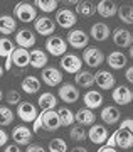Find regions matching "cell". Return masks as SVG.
Returning <instances> with one entry per match:
<instances>
[{"label":"cell","instance_id":"42","mask_svg":"<svg viewBox=\"0 0 133 152\" xmlns=\"http://www.w3.org/2000/svg\"><path fill=\"white\" fill-rule=\"evenodd\" d=\"M9 142V134L4 129H0V147H5Z\"/></svg>","mask_w":133,"mask_h":152},{"label":"cell","instance_id":"31","mask_svg":"<svg viewBox=\"0 0 133 152\" xmlns=\"http://www.w3.org/2000/svg\"><path fill=\"white\" fill-rule=\"evenodd\" d=\"M76 15H81V17H91L96 14V5L91 4L88 0H81L76 4Z\"/></svg>","mask_w":133,"mask_h":152},{"label":"cell","instance_id":"15","mask_svg":"<svg viewBox=\"0 0 133 152\" xmlns=\"http://www.w3.org/2000/svg\"><path fill=\"white\" fill-rule=\"evenodd\" d=\"M111 98L116 105H130L133 100V91L130 90V86L126 85H120V86L113 88Z\"/></svg>","mask_w":133,"mask_h":152},{"label":"cell","instance_id":"38","mask_svg":"<svg viewBox=\"0 0 133 152\" xmlns=\"http://www.w3.org/2000/svg\"><path fill=\"white\" fill-rule=\"evenodd\" d=\"M14 49H15V46H14V42H12L10 39L0 37V56L2 58H9L14 53Z\"/></svg>","mask_w":133,"mask_h":152},{"label":"cell","instance_id":"50","mask_svg":"<svg viewBox=\"0 0 133 152\" xmlns=\"http://www.w3.org/2000/svg\"><path fill=\"white\" fill-rule=\"evenodd\" d=\"M2 98H4V91H2V88H0V102H2Z\"/></svg>","mask_w":133,"mask_h":152},{"label":"cell","instance_id":"12","mask_svg":"<svg viewBox=\"0 0 133 152\" xmlns=\"http://www.w3.org/2000/svg\"><path fill=\"white\" fill-rule=\"evenodd\" d=\"M32 137H34V134H32L31 129H27L25 125H17V127H14L12 129V140H14V144L15 145H29L32 140Z\"/></svg>","mask_w":133,"mask_h":152},{"label":"cell","instance_id":"14","mask_svg":"<svg viewBox=\"0 0 133 152\" xmlns=\"http://www.w3.org/2000/svg\"><path fill=\"white\" fill-rule=\"evenodd\" d=\"M111 37H113V42L116 48H132L133 44V34L128 31V29H123V27H116L115 31L111 32Z\"/></svg>","mask_w":133,"mask_h":152},{"label":"cell","instance_id":"25","mask_svg":"<svg viewBox=\"0 0 133 152\" xmlns=\"http://www.w3.org/2000/svg\"><path fill=\"white\" fill-rule=\"evenodd\" d=\"M94 120H96L94 112H91L88 108H79L74 113V122L79 127H91V125L94 124Z\"/></svg>","mask_w":133,"mask_h":152},{"label":"cell","instance_id":"20","mask_svg":"<svg viewBox=\"0 0 133 152\" xmlns=\"http://www.w3.org/2000/svg\"><path fill=\"white\" fill-rule=\"evenodd\" d=\"M105 61L111 69H123L128 66V58L123 51H111L108 54V58H105Z\"/></svg>","mask_w":133,"mask_h":152},{"label":"cell","instance_id":"22","mask_svg":"<svg viewBox=\"0 0 133 152\" xmlns=\"http://www.w3.org/2000/svg\"><path fill=\"white\" fill-rule=\"evenodd\" d=\"M89 36L94 39V41H98V42H103V41H106V39L111 36V29H110V26L105 24V22H96V24L91 26Z\"/></svg>","mask_w":133,"mask_h":152},{"label":"cell","instance_id":"44","mask_svg":"<svg viewBox=\"0 0 133 152\" xmlns=\"http://www.w3.org/2000/svg\"><path fill=\"white\" fill-rule=\"evenodd\" d=\"M4 152H22V151H20V147H19V145H15V144L12 142V144H9V145H5V149H4Z\"/></svg>","mask_w":133,"mask_h":152},{"label":"cell","instance_id":"41","mask_svg":"<svg viewBox=\"0 0 133 152\" xmlns=\"http://www.w3.org/2000/svg\"><path fill=\"white\" fill-rule=\"evenodd\" d=\"M25 152H46V149H44L41 144H29Z\"/></svg>","mask_w":133,"mask_h":152},{"label":"cell","instance_id":"30","mask_svg":"<svg viewBox=\"0 0 133 152\" xmlns=\"http://www.w3.org/2000/svg\"><path fill=\"white\" fill-rule=\"evenodd\" d=\"M74 83L76 86H81V88H91L94 85V75L88 69H81L79 73L74 75Z\"/></svg>","mask_w":133,"mask_h":152},{"label":"cell","instance_id":"47","mask_svg":"<svg viewBox=\"0 0 133 152\" xmlns=\"http://www.w3.org/2000/svg\"><path fill=\"white\" fill-rule=\"evenodd\" d=\"M76 4H78L76 0H66V2H64V5H76Z\"/></svg>","mask_w":133,"mask_h":152},{"label":"cell","instance_id":"21","mask_svg":"<svg viewBox=\"0 0 133 152\" xmlns=\"http://www.w3.org/2000/svg\"><path fill=\"white\" fill-rule=\"evenodd\" d=\"M100 117H101L105 125H115V124L120 122V118H121V112H120L118 107H115V105H108V107H103L101 108Z\"/></svg>","mask_w":133,"mask_h":152},{"label":"cell","instance_id":"27","mask_svg":"<svg viewBox=\"0 0 133 152\" xmlns=\"http://www.w3.org/2000/svg\"><path fill=\"white\" fill-rule=\"evenodd\" d=\"M17 31V20L9 14H2L0 15V34H4V37L10 36Z\"/></svg>","mask_w":133,"mask_h":152},{"label":"cell","instance_id":"2","mask_svg":"<svg viewBox=\"0 0 133 152\" xmlns=\"http://www.w3.org/2000/svg\"><path fill=\"white\" fill-rule=\"evenodd\" d=\"M105 53L100 48H86L83 49V63L89 68H100L105 63Z\"/></svg>","mask_w":133,"mask_h":152},{"label":"cell","instance_id":"39","mask_svg":"<svg viewBox=\"0 0 133 152\" xmlns=\"http://www.w3.org/2000/svg\"><path fill=\"white\" fill-rule=\"evenodd\" d=\"M5 102H7L9 105H14V107H17V105L22 102L20 93L17 91V90H9V91L5 93Z\"/></svg>","mask_w":133,"mask_h":152},{"label":"cell","instance_id":"32","mask_svg":"<svg viewBox=\"0 0 133 152\" xmlns=\"http://www.w3.org/2000/svg\"><path fill=\"white\" fill-rule=\"evenodd\" d=\"M57 117H59V124L61 127H71V125L74 124V112L69 110L68 107H63V108L57 110Z\"/></svg>","mask_w":133,"mask_h":152},{"label":"cell","instance_id":"18","mask_svg":"<svg viewBox=\"0 0 133 152\" xmlns=\"http://www.w3.org/2000/svg\"><path fill=\"white\" fill-rule=\"evenodd\" d=\"M15 44L19 48L29 51V48H32L36 44V34H34V31H31V29H20V31H17Z\"/></svg>","mask_w":133,"mask_h":152},{"label":"cell","instance_id":"10","mask_svg":"<svg viewBox=\"0 0 133 152\" xmlns=\"http://www.w3.org/2000/svg\"><path fill=\"white\" fill-rule=\"evenodd\" d=\"M86 139H89V142H93V144L101 145V144H105L106 139H108V129L101 124H93L89 129L86 130Z\"/></svg>","mask_w":133,"mask_h":152},{"label":"cell","instance_id":"35","mask_svg":"<svg viewBox=\"0 0 133 152\" xmlns=\"http://www.w3.org/2000/svg\"><path fill=\"white\" fill-rule=\"evenodd\" d=\"M14 112L5 105H0V127H9L14 122Z\"/></svg>","mask_w":133,"mask_h":152},{"label":"cell","instance_id":"34","mask_svg":"<svg viewBox=\"0 0 133 152\" xmlns=\"http://www.w3.org/2000/svg\"><path fill=\"white\" fill-rule=\"evenodd\" d=\"M49 152H68V142L63 137H54L49 140Z\"/></svg>","mask_w":133,"mask_h":152},{"label":"cell","instance_id":"33","mask_svg":"<svg viewBox=\"0 0 133 152\" xmlns=\"http://www.w3.org/2000/svg\"><path fill=\"white\" fill-rule=\"evenodd\" d=\"M116 15L120 17V20L126 26H132L133 24V9L130 4H125V5H120L116 10Z\"/></svg>","mask_w":133,"mask_h":152},{"label":"cell","instance_id":"24","mask_svg":"<svg viewBox=\"0 0 133 152\" xmlns=\"http://www.w3.org/2000/svg\"><path fill=\"white\" fill-rule=\"evenodd\" d=\"M116 10H118V5L113 0H101L96 5V14H100L103 19H111V17H115L116 15Z\"/></svg>","mask_w":133,"mask_h":152},{"label":"cell","instance_id":"9","mask_svg":"<svg viewBox=\"0 0 133 152\" xmlns=\"http://www.w3.org/2000/svg\"><path fill=\"white\" fill-rule=\"evenodd\" d=\"M57 96L61 98V102L76 103V102L79 100V90H78L76 85H73V83H61V85H59Z\"/></svg>","mask_w":133,"mask_h":152},{"label":"cell","instance_id":"43","mask_svg":"<svg viewBox=\"0 0 133 152\" xmlns=\"http://www.w3.org/2000/svg\"><path fill=\"white\" fill-rule=\"evenodd\" d=\"M125 78H126V81L132 85L133 83V66H126V71H125Z\"/></svg>","mask_w":133,"mask_h":152},{"label":"cell","instance_id":"8","mask_svg":"<svg viewBox=\"0 0 133 152\" xmlns=\"http://www.w3.org/2000/svg\"><path fill=\"white\" fill-rule=\"evenodd\" d=\"M41 78L47 86H59L63 83V71L59 68H54V66H46L41 71Z\"/></svg>","mask_w":133,"mask_h":152},{"label":"cell","instance_id":"4","mask_svg":"<svg viewBox=\"0 0 133 152\" xmlns=\"http://www.w3.org/2000/svg\"><path fill=\"white\" fill-rule=\"evenodd\" d=\"M46 49L47 53L54 58H61L68 53V44L61 36H49L46 41Z\"/></svg>","mask_w":133,"mask_h":152},{"label":"cell","instance_id":"13","mask_svg":"<svg viewBox=\"0 0 133 152\" xmlns=\"http://www.w3.org/2000/svg\"><path fill=\"white\" fill-rule=\"evenodd\" d=\"M41 120H42V130L46 132H56L59 130V117L56 110H46V112H41Z\"/></svg>","mask_w":133,"mask_h":152},{"label":"cell","instance_id":"37","mask_svg":"<svg viewBox=\"0 0 133 152\" xmlns=\"http://www.w3.org/2000/svg\"><path fill=\"white\" fill-rule=\"evenodd\" d=\"M69 139L74 142H84L86 140V129L84 127H79V125H71Z\"/></svg>","mask_w":133,"mask_h":152},{"label":"cell","instance_id":"5","mask_svg":"<svg viewBox=\"0 0 133 152\" xmlns=\"http://www.w3.org/2000/svg\"><path fill=\"white\" fill-rule=\"evenodd\" d=\"M88 42H89V36L83 29H73L68 34V41H66V44L71 46L73 49H86Z\"/></svg>","mask_w":133,"mask_h":152},{"label":"cell","instance_id":"28","mask_svg":"<svg viewBox=\"0 0 133 152\" xmlns=\"http://www.w3.org/2000/svg\"><path fill=\"white\" fill-rule=\"evenodd\" d=\"M20 88H22V91L27 93V95H36V93H39V90H41V81H39L37 76L29 75L22 80Z\"/></svg>","mask_w":133,"mask_h":152},{"label":"cell","instance_id":"17","mask_svg":"<svg viewBox=\"0 0 133 152\" xmlns=\"http://www.w3.org/2000/svg\"><path fill=\"white\" fill-rule=\"evenodd\" d=\"M94 83L101 88V90H113L115 85H116V78H115V75H113L111 71L100 69L94 75Z\"/></svg>","mask_w":133,"mask_h":152},{"label":"cell","instance_id":"26","mask_svg":"<svg viewBox=\"0 0 133 152\" xmlns=\"http://www.w3.org/2000/svg\"><path fill=\"white\" fill-rule=\"evenodd\" d=\"M31 54V66L36 68V69H44L47 66V53L42 51V49H32L29 51Z\"/></svg>","mask_w":133,"mask_h":152},{"label":"cell","instance_id":"23","mask_svg":"<svg viewBox=\"0 0 133 152\" xmlns=\"http://www.w3.org/2000/svg\"><path fill=\"white\" fill-rule=\"evenodd\" d=\"M113 135V140H115V147L118 149H132L133 147V134L132 132H126V130H120L118 129Z\"/></svg>","mask_w":133,"mask_h":152},{"label":"cell","instance_id":"49","mask_svg":"<svg viewBox=\"0 0 133 152\" xmlns=\"http://www.w3.org/2000/svg\"><path fill=\"white\" fill-rule=\"evenodd\" d=\"M4 73H5V71H4V68H2V66H0V78L4 76Z\"/></svg>","mask_w":133,"mask_h":152},{"label":"cell","instance_id":"3","mask_svg":"<svg viewBox=\"0 0 133 152\" xmlns=\"http://www.w3.org/2000/svg\"><path fill=\"white\" fill-rule=\"evenodd\" d=\"M59 64H61V69L63 71L69 73V75H76V73H79L81 68H83V61H81V58L78 54L66 53L64 56H61Z\"/></svg>","mask_w":133,"mask_h":152},{"label":"cell","instance_id":"48","mask_svg":"<svg viewBox=\"0 0 133 152\" xmlns=\"http://www.w3.org/2000/svg\"><path fill=\"white\" fill-rule=\"evenodd\" d=\"M128 59H132L133 58V48H128V56H126Z\"/></svg>","mask_w":133,"mask_h":152},{"label":"cell","instance_id":"11","mask_svg":"<svg viewBox=\"0 0 133 152\" xmlns=\"http://www.w3.org/2000/svg\"><path fill=\"white\" fill-rule=\"evenodd\" d=\"M34 29H36V32L41 34V36H54V31H56V22L54 19L47 15H41L37 17L36 20H34Z\"/></svg>","mask_w":133,"mask_h":152},{"label":"cell","instance_id":"16","mask_svg":"<svg viewBox=\"0 0 133 152\" xmlns=\"http://www.w3.org/2000/svg\"><path fill=\"white\" fill-rule=\"evenodd\" d=\"M105 102V98H103L101 91H98V90H88V91L83 95V103H84V108L91 110V112H94L96 108H100Z\"/></svg>","mask_w":133,"mask_h":152},{"label":"cell","instance_id":"1","mask_svg":"<svg viewBox=\"0 0 133 152\" xmlns=\"http://www.w3.org/2000/svg\"><path fill=\"white\" fill-rule=\"evenodd\" d=\"M14 15L20 22L29 24V22H34L37 19V9L32 5L31 2H19L14 7Z\"/></svg>","mask_w":133,"mask_h":152},{"label":"cell","instance_id":"46","mask_svg":"<svg viewBox=\"0 0 133 152\" xmlns=\"http://www.w3.org/2000/svg\"><path fill=\"white\" fill-rule=\"evenodd\" d=\"M71 152H89L86 147H83V145H76V147H73L71 149Z\"/></svg>","mask_w":133,"mask_h":152},{"label":"cell","instance_id":"6","mask_svg":"<svg viewBox=\"0 0 133 152\" xmlns=\"http://www.w3.org/2000/svg\"><path fill=\"white\" fill-rule=\"evenodd\" d=\"M56 26L63 29H71L76 26V22H78V15L74 14V10H71V9H59L56 12Z\"/></svg>","mask_w":133,"mask_h":152},{"label":"cell","instance_id":"36","mask_svg":"<svg viewBox=\"0 0 133 152\" xmlns=\"http://www.w3.org/2000/svg\"><path fill=\"white\" fill-rule=\"evenodd\" d=\"M32 5L37 7V9H41V10L46 12V14H49V12H54L56 9H57L59 2L57 0H36Z\"/></svg>","mask_w":133,"mask_h":152},{"label":"cell","instance_id":"19","mask_svg":"<svg viewBox=\"0 0 133 152\" xmlns=\"http://www.w3.org/2000/svg\"><path fill=\"white\" fill-rule=\"evenodd\" d=\"M10 59H12V66H15L19 69H24L27 66L31 64V54L27 49H22V48H15L14 53L10 54Z\"/></svg>","mask_w":133,"mask_h":152},{"label":"cell","instance_id":"45","mask_svg":"<svg viewBox=\"0 0 133 152\" xmlns=\"http://www.w3.org/2000/svg\"><path fill=\"white\" fill-rule=\"evenodd\" d=\"M98 152H118L116 149H113V147H106V145H103L98 149Z\"/></svg>","mask_w":133,"mask_h":152},{"label":"cell","instance_id":"7","mask_svg":"<svg viewBox=\"0 0 133 152\" xmlns=\"http://www.w3.org/2000/svg\"><path fill=\"white\" fill-rule=\"evenodd\" d=\"M15 115H19V118L24 124H32L36 120V117L39 115V112H37V108H36L34 103H31V102H20V103L17 105Z\"/></svg>","mask_w":133,"mask_h":152},{"label":"cell","instance_id":"29","mask_svg":"<svg viewBox=\"0 0 133 152\" xmlns=\"http://www.w3.org/2000/svg\"><path fill=\"white\" fill-rule=\"evenodd\" d=\"M37 103H39V107H41L42 112H46V110H54L57 107V96L51 91H44L39 95Z\"/></svg>","mask_w":133,"mask_h":152},{"label":"cell","instance_id":"40","mask_svg":"<svg viewBox=\"0 0 133 152\" xmlns=\"http://www.w3.org/2000/svg\"><path fill=\"white\" fill-rule=\"evenodd\" d=\"M120 130H126V132H133V120L132 118H125L120 124Z\"/></svg>","mask_w":133,"mask_h":152}]
</instances>
